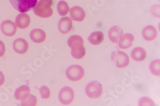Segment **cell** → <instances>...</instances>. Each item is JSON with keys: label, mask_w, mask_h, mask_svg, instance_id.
Returning a JSON list of instances; mask_svg holds the SVG:
<instances>
[{"label": "cell", "mask_w": 160, "mask_h": 106, "mask_svg": "<svg viewBox=\"0 0 160 106\" xmlns=\"http://www.w3.org/2000/svg\"><path fill=\"white\" fill-rule=\"evenodd\" d=\"M83 38L78 35L71 36L68 41L69 46L71 48V55L76 59H82L85 55V49L83 46Z\"/></svg>", "instance_id": "cell-1"}, {"label": "cell", "mask_w": 160, "mask_h": 106, "mask_svg": "<svg viewBox=\"0 0 160 106\" xmlns=\"http://www.w3.org/2000/svg\"><path fill=\"white\" fill-rule=\"evenodd\" d=\"M52 0H40L33 8L34 14L41 18H48L52 15Z\"/></svg>", "instance_id": "cell-2"}, {"label": "cell", "mask_w": 160, "mask_h": 106, "mask_svg": "<svg viewBox=\"0 0 160 106\" xmlns=\"http://www.w3.org/2000/svg\"><path fill=\"white\" fill-rule=\"evenodd\" d=\"M16 10L21 13H26L34 8L37 0H9Z\"/></svg>", "instance_id": "cell-3"}, {"label": "cell", "mask_w": 160, "mask_h": 106, "mask_svg": "<svg viewBox=\"0 0 160 106\" xmlns=\"http://www.w3.org/2000/svg\"><path fill=\"white\" fill-rule=\"evenodd\" d=\"M84 69L79 65L70 66L66 70V76L72 82H77L82 79L84 76Z\"/></svg>", "instance_id": "cell-4"}, {"label": "cell", "mask_w": 160, "mask_h": 106, "mask_svg": "<svg viewBox=\"0 0 160 106\" xmlns=\"http://www.w3.org/2000/svg\"><path fill=\"white\" fill-rule=\"evenodd\" d=\"M112 60L118 68H126L129 63L128 55L125 53L120 51H116L113 53L112 54Z\"/></svg>", "instance_id": "cell-5"}, {"label": "cell", "mask_w": 160, "mask_h": 106, "mask_svg": "<svg viewBox=\"0 0 160 106\" xmlns=\"http://www.w3.org/2000/svg\"><path fill=\"white\" fill-rule=\"evenodd\" d=\"M86 94L90 99L99 98L102 92L101 85L98 82H92L86 86Z\"/></svg>", "instance_id": "cell-6"}, {"label": "cell", "mask_w": 160, "mask_h": 106, "mask_svg": "<svg viewBox=\"0 0 160 106\" xmlns=\"http://www.w3.org/2000/svg\"><path fill=\"white\" fill-rule=\"evenodd\" d=\"M74 97V93L73 90L69 87L65 86L63 88L59 93V100L63 105H68L71 104Z\"/></svg>", "instance_id": "cell-7"}, {"label": "cell", "mask_w": 160, "mask_h": 106, "mask_svg": "<svg viewBox=\"0 0 160 106\" xmlns=\"http://www.w3.org/2000/svg\"><path fill=\"white\" fill-rule=\"evenodd\" d=\"M1 30L5 36H13L16 33L17 25L11 20H5L1 25Z\"/></svg>", "instance_id": "cell-8"}, {"label": "cell", "mask_w": 160, "mask_h": 106, "mask_svg": "<svg viewBox=\"0 0 160 106\" xmlns=\"http://www.w3.org/2000/svg\"><path fill=\"white\" fill-rule=\"evenodd\" d=\"M72 28V21L68 17L60 19L58 22V30L62 34L69 33Z\"/></svg>", "instance_id": "cell-9"}, {"label": "cell", "mask_w": 160, "mask_h": 106, "mask_svg": "<svg viewBox=\"0 0 160 106\" xmlns=\"http://www.w3.org/2000/svg\"><path fill=\"white\" fill-rule=\"evenodd\" d=\"M13 48L18 54H23L27 51L28 49V44L25 39L18 38L13 43Z\"/></svg>", "instance_id": "cell-10"}, {"label": "cell", "mask_w": 160, "mask_h": 106, "mask_svg": "<svg viewBox=\"0 0 160 106\" xmlns=\"http://www.w3.org/2000/svg\"><path fill=\"white\" fill-rule=\"evenodd\" d=\"M71 18L77 22H81L85 17V12L84 10L79 7H74L69 10Z\"/></svg>", "instance_id": "cell-11"}, {"label": "cell", "mask_w": 160, "mask_h": 106, "mask_svg": "<svg viewBox=\"0 0 160 106\" xmlns=\"http://www.w3.org/2000/svg\"><path fill=\"white\" fill-rule=\"evenodd\" d=\"M30 95V89L28 86L22 85L19 87L15 92V98L19 101H23Z\"/></svg>", "instance_id": "cell-12"}, {"label": "cell", "mask_w": 160, "mask_h": 106, "mask_svg": "<svg viewBox=\"0 0 160 106\" xmlns=\"http://www.w3.org/2000/svg\"><path fill=\"white\" fill-rule=\"evenodd\" d=\"M30 21V16L28 14L25 13H21L16 17V24L19 28L26 29L29 26Z\"/></svg>", "instance_id": "cell-13"}, {"label": "cell", "mask_w": 160, "mask_h": 106, "mask_svg": "<svg viewBox=\"0 0 160 106\" xmlns=\"http://www.w3.org/2000/svg\"><path fill=\"white\" fill-rule=\"evenodd\" d=\"M32 40L36 43H42L46 38V33L41 29H35L30 34Z\"/></svg>", "instance_id": "cell-14"}, {"label": "cell", "mask_w": 160, "mask_h": 106, "mask_svg": "<svg viewBox=\"0 0 160 106\" xmlns=\"http://www.w3.org/2000/svg\"><path fill=\"white\" fill-rule=\"evenodd\" d=\"M123 35V31L118 26L112 28L108 32V36L110 40L114 43H118L121 36Z\"/></svg>", "instance_id": "cell-15"}, {"label": "cell", "mask_w": 160, "mask_h": 106, "mask_svg": "<svg viewBox=\"0 0 160 106\" xmlns=\"http://www.w3.org/2000/svg\"><path fill=\"white\" fill-rule=\"evenodd\" d=\"M133 41H134V36L132 34H123L118 42V46L121 48L127 49L132 46Z\"/></svg>", "instance_id": "cell-16"}, {"label": "cell", "mask_w": 160, "mask_h": 106, "mask_svg": "<svg viewBox=\"0 0 160 106\" xmlns=\"http://www.w3.org/2000/svg\"><path fill=\"white\" fill-rule=\"evenodd\" d=\"M142 35L147 41H152L157 36V31L154 27L152 25H148L143 29Z\"/></svg>", "instance_id": "cell-17"}, {"label": "cell", "mask_w": 160, "mask_h": 106, "mask_svg": "<svg viewBox=\"0 0 160 106\" xmlns=\"http://www.w3.org/2000/svg\"><path fill=\"white\" fill-rule=\"evenodd\" d=\"M104 40V34L101 31H96L92 33L88 37L89 42L94 45H98L101 44Z\"/></svg>", "instance_id": "cell-18"}, {"label": "cell", "mask_w": 160, "mask_h": 106, "mask_svg": "<svg viewBox=\"0 0 160 106\" xmlns=\"http://www.w3.org/2000/svg\"><path fill=\"white\" fill-rule=\"evenodd\" d=\"M131 57L136 61H138V62L143 61L146 57V51L142 48H140V47L136 48L132 51Z\"/></svg>", "instance_id": "cell-19"}, {"label": "cell", "mask_w": 160, "mask_h": 106, "mask_svg": "<svg viewBox=\"0 0 160 106\" xmlns=\"http://www.w3.org/2000/svg\"><path fill=\"white\" fill-rule=\"evenodd\" d=\"M57 10L61 16H65L69 11V5L65 1H60L57 5Z\"/></svg>", "instance_id": "cell-20"}, {"label": "cell", "mask_w": 160, "mask_h": 106, "mask_svg": "<svg viewBox=\"0 0 160 106\" xmlns=\"http://www.w3.org/2000/svg\"><path fill=\"white\" fill-rule=\"evenodd\" d=\"M159 64H160V60H156L151 62V64H150V67H149L151 72L153 74H154L157 76H159V75H160Z\"/></svg>", "instance_id": "cell-21"}, {"label": "cell", "mask_w": 160, "mask_h": 106, "mask_svg": "<svg viewBox=\"0 0 160 106\" xmlns=\"http://www.w3.org/2000/svg\"><path fill=\"white\" fill-rule=\"evenodd\" d=\"M37 104V99L34 95H30L28 99L21 102L22 105H35Z\"/></svg>", "instance_id": "cell-22"}, {"label": "cell", "mask_w": 160, "mask_h": 106, "mask_svg": "<svg viewBox=\"0 0 160 106\" xmlns=\"http://www.w3.org/2000/svg\"><path fill=\"white\" fill-rule=\"evenodd\" d=\"M40 93H41V97L44 99H48L50 97V95H51L50 90L46 86H43L40 88Z\"/></svg>", "instance_id": "cell-23"}, {"label": "cell", "mask_w": 160, "mask_h": 106, "mask_svg": "<svg viewBox=\"0 0 160 106\" xmlns=\"http://www.w3.org/2000/svg\"><path fill=\"white\" fill-rule=\"evenodd\" d=\"M138 104L140 105H154V103L150 99L147 97H142L140 99Z\"/></svg>", "instance_id": "cell-24"}, {"label": "cell", "mask_w": 160, "mask_h": 106, "mask_svg": "<svg viewBox=\"0 0 160 106\" xmlns=\"http://www.w3.org/2000/svg\"><path fill=\"white\" fill-rule=\"evenodd\" d=\"M6 51V48L4 43L0 40V57H3Z\"/></svg>", "instance_id": "cell-25"}, {"label": "cell", "mask_w": 160, "mask_h": 106, "mask_svg": "<svg viewBox=\"0 0 160 106\" xmlns=\"http://www.w3.org/2000/svg\"><path fill=\"white\" fill-rule=\"evenodd\" d=\"M5 82V76L2 72L0 71V86L3 85Z\"/></svg>", "instance_id": "cell-26"}]
</instances>
